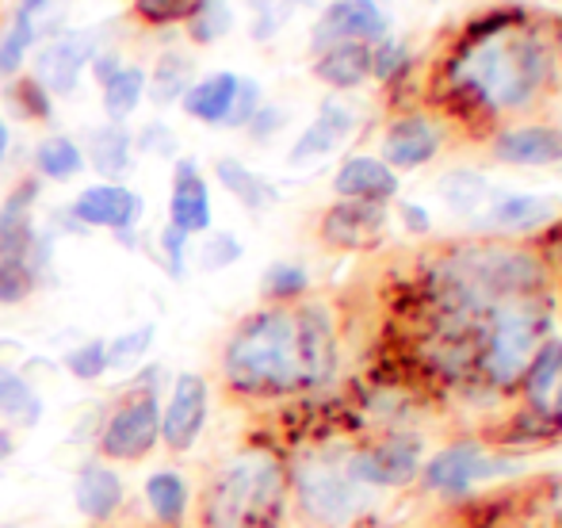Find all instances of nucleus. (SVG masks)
<instances>
[{"label": "nucleus", "mask_w": 562, "mask_h": 528, "mask_svg": "<svg viewBox=\"0 0 562 528\" xmlns=\"http://www.w3.org/2000/svg\"><path fill=\"white\" fill-rule=\"evenodd\" d=\"M157 448H161V395L126 387L100 422L97 460L146 463Z\"/></svg>", "instance_id": "obj_6"}, {"label": "nucleus", "mask_w": 562, "mask_h": 528, "mask_svg": "<svg viewBox=\"0 0 562 528\" xmlns=\"http://www.w3.org/2000/svg\"><path fill=\"white\" fill-rule=\"evenodd\" d=\"M169 226L184 231L188 238L211 231V188L195 157H177V165H172Z\"/></svg>", "instance_id": "obj_15"}, {"label": "nucleus", "mask_w": 562, "mask_h": 528, "mask_svg": "<svg viewBox=\"0 0 562 528\" xmlns=\"http://www.w3.org/2000/svg\"><path fill=\"white\" fill-rule=\"evenodd\" d=\"M43 422V395L35 383L15 368L0 364V425L12 432H27Z\"/></svg>", "instance_id": "obj_25"}, {"label": "nucleus", "mask_w": 562, "mask_h": 528, "mask_svg": "<svg viewBox=\"0 0 562 528\" xmlns=\"http://www.w3.org/2000/svg\"><path fill=\"white\" fill-rule=\"evenodd\" d=\"M43 192V180L27 177L4 195L0 203V257H12V261L27 265V254L35 246V203Z\"/></svg>", "instance_id": "obj_16"}, {"label": "nucleus", "mask_w": 562, "mask_h": 528, "mask_svg": "<svg viewBox=\"0 0 562 528\" xmlns=\"http://www.w3.org/2000/svg\"><path fill=\"white\" fill-rule=\"evenodd\" d=\"M494 157L505 165H525V169L559 165L562 161V131L551 127V123L509 127L494 138Z\"/></svg>", "instance_id": "obj_19"}, {"label": "nucleus", "mask_w": 562, "mask_h": 528, "mask_svg": "<svg viewBox=\"0 0 562 528\" xmlns=\"http://www.w3.org/2000/svg\"><path fill=\"white\" fill-rule=\"evenodd\" d=\"M223 387L234 398L272 402L306 387L303 349H299L295 306H265L229 329L218 357Z\"/></svg>", "instance_id": "obj_1"}, {"label": "nucleus", "mask_w": 562, "mask_h": 528, "mask_svg": "<svg viewBox=\"0 0 562 528\" xmlns=\"http://www.w3.org/2000/svg\"><path fill=\"white\" fill-rule=\"evenodd\" d=\"M61 368H66L74 380L81 383H97L108 375V341L104 337H89V341L74 345V349L61 357Z\"/></svg>", "instance_id": "obj_37"}, {"label": "nucleus", "mask_w": 562, "mask_h": 528, "mask_svg": "<svg viewBox=\"0 0 562 528\" xmlns=\"http://www.w3.org/2000/svg\"><path fill=\"white\" fill-rule=\"evenodd\" d=\"M398 172L383 161V157L356 154L348 157L334 177V192L340 200H360V203H386L398 195Z\"/></svg>", "instance_id": "obj_20"}, {"label": "nucleus", "mask_w": 562, "mask_h": 528, "mask_svg": "<svg viewBox=\"0 0 562 528\" xmlns=\"http://www.w3.org/2000/svg\"><path fill=\"white\" fill-rule=\"evenodd\" d=\"M97 58V35L92 31H66V35L50 38L43 50L35 54V77L50 97H69L81 81V74Z\"/></svg>", "instance_id": "obj_11"}, {"label": "nucleus", "mask_w": 562, "mask_h": 528, "mask_svg": "<svg viewBox=\"0 0 562 528\" xmlns=\"http://www.w3.org/2000/svg\"><path fill=\"white\" fill-rule=\"evenodd\" d=\"M295 322H299V349H303V372L306 387H326L337 375V326L334 314L322 303H295Z\"/></svg>", "instance_id": "obj_13"}, {"label": "nucleus", "mask_w": 562, "mask_h": 528, "mask_svg": "<svg viewBox=\"0 0 562 528\" xmlns=\"http://www.w3.org/2000/svg\"><path fill=\"white\" fill-rule=\"evenodd\" d=\"M31 165H35V177L43 180H74L81 177V169L89 161H85V149L77 138H69V134H46L35 146V154H31Z\"/></svg>", "instance_id": "obj_30"}, {"label": "nucleus", "mask_w": 562, "mask_h": 528, "mask_svg": "<svg viewBox=\"0 0 562 528\" xmlns=\"http://www.w3.org/2000/svg\"><path fill=\"white\" fill-rule=\"evenodd\" d=\"M69 215L85 226V231H112V234H131L142 223V195L126 184H89L77 192V200L69 203Z\"/></svg>", "instance_id": "obj_12"}, {"label": "nucleus", "mask_w": 562, "mask_h": 528, "mask_svg": "<svg viewBox=\"0 0 562 528\" xmlns=\"http://www.w3.org/2000/svg\"><path fill=\"white\" fill-rule=\"evenodd\" d=\"M154 337H157L154 322H146V326L126 329V334L112 337V341H108V372H126V368L138 364V360L149 352V345H154Z\"/></svg>", "instance_id": "obj_38"}, {"label": "nucleus", "mask_w": 562, "mask_h": 528, "mask_svg": "<svg viewBox=\"0 0 562 528\" xmlns=\"http://www.w3.org/2000/svg\"><path fill=\"white\" fill-rule=\"evenodd\" d=\"M38 280L23 261H12V257H0V306H20L35 295Z\"/></svg>", "instance_id": "obj_39"}, {"label": "nucleus", "mask_w": 562, "mask_h": 528, "mask_svg": "<svg viewBox=\"0 0 562 528\" xmlns=\"http://www.w3.org/2000/svg\"><path fill=\"white\" fill-rule=\"evenodd\" d=\"M195 0H134V15L154 27H165V23H184L192 15Z\"/></svg>", "instance_id": "obj_44"}, {"label": "nucleus", "mask_w": 562, "mask_h": 528, "mask_svg": "<svg viewBox=\"0 0 562 528\" xmlns=\"http://www.w3.org/2000/svg\"><path fill=\"white\" fill-rule=\"evenodd\" d=\"M245 4L257 12V23H252V38H272L276 31H280V23H283V12L276 8V0H245Z\"/></svg>", "instance_id": "obj_48"}, {"label": "nucleus", "mask_w": 562, "mask_h": 528, "mask_svg": "<svg viewBox=\"0 0 562 528\" xmlns=\"http://www.w3.org/2000/svg\"><path fill=\"white\" fill-rule=\"evenodd\" d=\"M543 329H548V314L543 306H536L532 295L494 303L479 318V352H474L479 372L494 387H517L528 360L548 341Z\"/></svg>", "instance_id": "obj_4"}, {"label": "nucleus", "mask_w": 562, "mask_h": 528, "mask_svg": "<svg viewBox=\"0 0 562 528\" xmlns=\"http://www.w3.org/2000/svg\"><path fill=\"white\" fill-rule=\"evenodd\" d=\"M559 380H562V341L559 337H548V341L536 349V357L528 360L525 375H520V387H525V395H528V406L548 414Z\"/></svg>", "instance_id": "obj_28"}, {"label": "nucleus", "mask_w": 562, "mask_h": 528, "mask_svg": "<svg viewBox=\"0 0 562 528\" xmlns=\"http://www.w3.org/2000/svg\"><path fill=\"white\" fill-rule=\"evenodd\" d=\"M74 506L85 521L92 525H112L119 514L126 509V479L115 463L104 460H85L81 471H77L74 483Z\"/></svg>", "instance_id": "obj_14"}, {"label": "nucleus", "mask_w": 562, "mask_h": 528, "mask_svg": "<svg viewBox=\"0 0 562 528\" xmlns=\"http://www.w3.org/2000/svg\"><path fill=\"white\" fill-rule=\"evenodd\" d=\"M551 409H555V422L562 425V380H559V387H555V398H551Z\"/></svg>", "instance_id": "obj_54"}, {"label": "nucleus", "mask_w": 562, "mask_h": 528, "mask_svg": "<svg viewBox=\"0 0 562 528\" xmlns=\"http://www.w3.org/2000/svg\"><path fill=\"white\" fill-rule=\"evenodd\" d=\"M142 97H146V69L142 66H119L104 81V112L108 123H126L138 112Z\"/></svg>", "instance_id": "obj_31"}, {"label": "nucleus", "mask_w": 562, "mask_h": 528, "mask_svg": "<svg viewBox=\"0 0 562 528\" xmlns=\"http://www.w3.org/2000/svg\"><path fill=\"white\" fill-rule=\"evenodd\" d=\"M188 35L195 38V43H218L223 35H229V27H234V12H229L226 0H195L192 15H188Z\"/></svg>", "instance_id": "obj_36"}, {"label": "nucleus", "mask_w": 562, "mask_h": 528, "mask_svg": "<svg viewBox=\"0 0 562 528\" xmlns=\"http://www.w3.org/2000/svg\"><path fill=\"white\" fill-rule=\"evenodd\" d=\"M291 4H318V0H291Z\"/></svg>", "instance_id": "obj_55"}, {"label": "nucleus", "mask_w": 562, "mask_h": 528, "mask_svg": "<svg viewBox=\"0 0 562 528\" xmlns=\"http://www.w3.org/2000/svg\"><path fill=\"white\" fill-rule=\"evenodd\" d=\"M517 463L505 460V456L486 452L482 445H451L440 448L429 463L422 468L425 491L445 494V498H459V494H471L479 483L497 475H513Z\"/></svg>", "instance_id": "obj_8"}, {"label": "nucleus", "mask_w": 562, "mask_h": 528, "mask_svg": "<svg viewBox=\"0 0 562 528\" xmlns=\"http://www.w3.org/2000/svg\"><path fill=\"white\" fill-rule=\"evenodd\" d=\"M386 226V203H360L340 200L322 215V241L337 249H363L379 241Z\"/></svg>", "instance_id": "obj_17"}, {"label": "nucleus", "mask_w": 562, "mask_h": 528, "mask_svg": "<svg viewBox=\"0 0 562 528\" xmlns=\"http://www.w3.org/2000/svg\"><path fill=\"white\" fill-rule=\"evenodd\" d=\"M422 440L402 437V432L345 456V471L363 491H398L422 479Z\"/></svg>", "instance_id": "obj_7"}, {"label": "nucleus", "mask_w": 562, "mask_h": 528, "mask_svg": "<svg viewBox=\"0 0 562 528\" xmlns=\"http://www.w3.org/2000/svg\"><path fill=\"white\" fill-rule=\"evenodd\" d=\"M402 223H406V231L414 234H429V211L422 207V203H402Z\"/></svg>", "instance_id": "obj_49"}, {"label": "nucleus", "mask_w": 562, "mask_h": 528, "mask_svg": "<svg viewBox=\"0 0 562 528\" xmlns=\"http://www.w3.org/2000/svg\"><path fill=\"white\" fill-rule=\"evenodd\" d=\"M142 494H146L149 517H154L157 528H184L188 517H192V506H195L192 483H188L177 468L149 471Z\"/></svg>", "instance_id": "obj_22"}, {"label": "nucleus", "mask_w": 562, "mask_h": 528, "mask_svg": "<svg viewBox=\"0 0 562 528\" xmlns=\"http://www.w3.org/2000/svg\"><path fill=\"white\" fill-rule=\"evenodd\" d=\"M283 123H288V112L283 108H276V104H260L257 108V115L249 120V138L252 142H268V138H276V134L283 131Z\"/></svg>", "instance_id": "obj_47"}, {"label": "nucleus", "mask_w": 562, "mask_h": 528, "mask_svg": "<svg viewBox=\"0 0 562 528\" xmlns=\"http://www.w3.org/2000/svg\"><path fill=\"white\" fill-rule=\"evenodd\" d=\"M386 31H391V20H386V12L375 0H334V4L322 12L318 27H314L311 46L318 54L337 43L375 46L386 38Z\"/></svg>", "instance_id": "obj_10"}, {"label": "nucleus", "mask_w": 562, "mask_h": 528, "mask_svg": "<svg viewBox=\"0 0 562 528\" xmlns=\"http://www.w3.org/2000/svg\"><path fill=\"white\" fill-rule=\"evenodd\" d=\"M288 502V471L268 452H237L207 479L195 506L200 528H272Z\"/></svg>", "instance_id": "obj_3"}, {"label": "nucleus", "mask_w": 562, "mask_h": 528, "mask_svg": "<svg viewBox=\"0 0 562 528\" xmlns=\"http://www.w3.org/2000/svg\"><path fill=\"white\" fill-rule=\"evenodd\" d=\"M192 58H184V54H161L154 66V74L146 77V92L154 104L169 108V104H180L184 100V92L192 89Z\"/></svg>", "instance_id": "obj_32"}, {"label": "nucleus", "mask_w": 562, "mask_h": 528, "mask_svg": "<svg viewBox=\"0 0 562 528\" xmlns=\"http://www.w3.org/2000/svg\"><path fill=\"white\" fill-rule=\"evenodd\" d=\"M85 161L108 180L119 184L123 177H131L134 169V134L123 123H104L89 134V149H85Z\"/></svg>", "instance_id": "obj_24"}, {"label": "nucleus", "mask_w": 562, "mask_h": 528, "mask_svg": "<svg viewBox=\"0 0 562 528\" xmlns=\"http://www.w3.org/2000/svg\"><path fill=\"white\" fill-rule=\"evenodd\" d=\"M35 15L27 12H15V20L4 27V35H0V77H15L20 74V66L27 61V50L35 46Z\"/></svg>", "instance_id": "obj_35"}, {"label": "nucleus", "mask_w": 562, "mask_h": 528, "mask_svg": "<svg viewBox=\"0 0 562 528\" xmlns=\"http://www.w3.org/2000/svg\"><path fill=\"white\" fill-rule=\"evenodd\" d=\"M288 498L306 528H348L368 509V491L329 452H306L288 471Z\"/></svg>", "instance_id": "obj_5"}, {"label": "nucleus", "mask_w": 562, "mask_h": 528, "mask_svg": "<svg viewBox=\"0 0 562 528\" xmlns=\"http://www.w3.org/2000/svg\"><path fill=\"white\" fill-rule=\"evenodd\" d=\"M551 218H555V200L513 192V195H497L486 207L479 226L482 231H497V234H528V231H536V226L551 223Z\"/></svg>", "instance_id": "obj_23"}, {"label": "nucleus", "mask_w": 562, "mask_h": 528, "mask_svg": "<svg viewBox=\"0 0 562 528\" xmlns=\"http://www.w3.org/2000/svg\"><path fill=\"white\" fill-rule=\"evenodd\" d=\"M12 100H15V108H20L23 120H31V123L54 120V97L35 81V77H20V81L12 85Z\"/></svg>", "instance_id": "obj_40"}, {"label": "nucleus", "mask_w": 562, "mask_h": 528, "mask_svg": "<svg viewBox=\"0 0 562 528\" xmlns=\"http://www.w3.org/2000/svg\"><path fill=\"white\" fill-rule=\"evenodd\" d=\"M356 127V115L348 104H340V100H326V104L318 108V120L311 123L303 134H299V142L291 146L288 161L291 165H311V161H322L326 154H334L340 142L352 134Z\"/></svg>", "instance_id": "obj_21"}, {"label": "nucleus", "mask_w": 562, "mask_h": 528, "mask_svg": "<svg viewBox=\"0 0 562 528\" xmlns=\"http://www.w3.org/2000/svg\"><path fill=\"white\" fill-rule=\"evenodd\" d=\"M8 528H20V525H8Z\"/></svg>", "instance_id": "obj_57"}, {"label": "nucleus", "mask_w": 562, "mask_h": 528, "mask_svg": "<svg viewBox=\"0 0 562 528\" xmlns=\"http://www.w3.org/2000/svg\"><path fill=\"white\" fill-rule=\"evenodd\" d=\"M188 249H192V238H188L184 231H177V226L165 223L161 234H157V257H161V265L169 268L172 280H184V272H188Z\"/></svg>", "instance_id": "obj_42"}, {"label": "nucleus", "mask_w": 562, "mask_h": 528, "mask_svg": "<svg viewBox=\"0 0 562 528\" xmlns=\"http://www.w3.org/2000/svg\"><path fill=\"white\" fill-rule=\"evenodd\" d=\"M46 8V0H20V12H27V15H38Z\"/></svg>", "instance_id": "obj_53"}, {"label": "nucleus", "mask_w": 562, "mask_h": 528, "mask_svg": "<svg viewBox=\"0 0 562 528\" xmlns=\"http://www.w3.org/2000/svg\"><path fill=\"white\" fill-rule=\"evenodd\" d=\"M490 195H494L490 180L471 169H456L440 177V200H445L456 215H474V211H482Z\"/></svg>", "instance_id": "obj_33"}, {"label": "nucleus", "mask_w": 562, "mask_h": 528, "mask_svg": "<svg viewBox=\"0 0 562 528\" xmlns=\"http://www.w3.org/2000/svg\"><path fill=\"white\" fill-rule=\"evenodd\" d=\"M548 69V50L532 35H505L497 27H482L471 50L459 54L456 85L474 104L520 112L540 97Z\"/></svg>", "instance_id": "obj_2"}, {"label": "nucleus", "mask_w": 562, "mask_h": 528, "mask_svg": "<svg viewBox=\"0 0 562 528\" xmlns=\"http://www.w3.org/2000/svg\"><path fill=\"white\" fill-rule=\"evenodd\" d=\"M234 261H241V241H237L229 231H218V234H211V238L203 241L200 265L207 268V272H223V268H229Z\"/></svg>", "instance_id": "obj_45"}, {"label": "nucleus", "mask_w": 562, "mask_h": 528, "mask_svg": "<svg viewBox=\"0 0 562 528\" xmlns=\"http://www.w3.org/2000/svg\"><path fill=\"white\" fill-rule=\"evenodd\" d=\"M211 417V380L200 372H180L161 402V448L172 456H188L200 445Z\"/></svg>", "instance_id": "obj_9"}, {"label": "nucleus", "mask_w": 562, "mask_h": 528, "mask_svg": "<svg viewBox=\"0 0 562 528\" xmlns=\"http://www.w3.org/2000/svg\"><path fill=\"white\" fill-rule=\"evenodd\" d=\"M177 149H180L177 131H172L165 120L146 123V127L134 134V154H146V157H172Z\"/></svg>", "instance_id": "obj_43"}, {"label": "nucleus", "mask_w": 562, "mask_h": 528, "mask_svg": "<svg viewBox=\"0 0 562 528\" xmlns=\"http://www.w3.org/2000/svg\"><path fill=\"white\" fill-rule=\"evenodd\" d=\"M559 257H562V241H559Z\"/></svg>", "instance_id": "obj_56"}, {"label": "nucleus", "mask_w": 562, "mask_h": 528, "mask_svg": "<svg viewBox=\"0 0 562 528\" xmlns=\"http://www.w3.org/2000/svg\"><path fill=\"white\" fill-rule=\"evenodd\" d=\"M306 291H311V272L295 261H276L260 276V295L268 299V306H295Z\"/></svg>", "instance_id": "obj_34"}, {"label": "nucleus", "mask_w": 562, "mask_h": 528, "mask_svg": "<svg viewBox=\"0 0 562 528\" xmlns=\"http://www.w3.org/2000/svg\"><path fill=\"white\" fill-rule=\"evenodd\" d=\"M406 69H409V50L398 38L386 35L383 43L371 46V77H379V81H398Z\"/></svg>", "instance_id": "obj_41"}, {"label": "nucleus", "mask_w": 562, "mask_h": 528, "mask_svg": "<svg viewBox=\"0 0 562 528\" xmlns=\"http://www.w3.org/2000/svg\"><path fill=\"white\" fill-rule=\"evenodd\" d=\"M314 77L326 81L329 89H356L371 77V46L363 43H337L318 54L314 61Z\"/></svg>", "instance_id": "obj_27"}, {"label": "nucleus", "mask_w": 562, "mask_h": 528, "mask_svg": "<svg viewBox=\"0 0 562 528\" xmlns=\"http://www.w3.org/2000/svg\"><path fill=\"white\" fill-rule=\"evenodd\" d=\"M215 180L226 188L229 195H234L241 207L249 211H268L276 200H280V192H276L272 184H268L260 172H252L245 161H237V157H218L215 161Z\"/></svg>", "instance_id": "obj_29"}, {"label": "nucleus", "mask_w": 562, "mask_h": 528, "mask_svg": "<svg viewBox=\"0 0 562 528\" xmlns=\"http://www.w3.org/2000/svg\"><path fill=\"white\" fill-rule=\"evenodd\" d=\"M260 104H265V100H260V85L252 81V77H241V81H237L234 108H229V115H226L223 127H229V131L249 127V120L257 115V108H260Z\"/></svg>", "instance_id": "obj_46"}, {"label": "nucleus", "mask_w": 562, "mask_h": 528, "mask_svg": "<svg viewBox=\"0 0 562 528\" xmlns=\"http://www.w3.org/2000/svg\"><path fill=\"white\" fill-rule=\"evenodd\" d=\"M237 81L241 77L237 74H211L203 77V81H192V89L184 92V100H180V108H184L192 120L207 123V127H223L229 108H234V97H237Z\"/></svg>", "instance_id": "obj_26"}, {"label": "nucleus", "mask_w": 562, "mask_h": 528, "mask_svg": "<svg viewBox=\"0 0 562 528\" xmlns=\"http://www.w3.org/2000/svg\"><path fill=\"white\" fill-rule=\"evenodd\" d=\"M119 66H123V61H119V54H100V50H97V58H92V74H97V81H100V85H104Z\"/></svg>", "instance_id": "obj_50"}, {"label": "nucleus", "mask_w": 562, "mask_h": 528, "mask_svg": "<svg viewBox=\"0 0 562 528\" xmlns=\"http://www.w3.org/2000/svg\"><path fill=\"white\" fill-rule=\"evenodd\" d=\"M12 452H15V432L0 425V463L12 460Z\"/></svg>", "instance_id": "obj_51"}, {"label": "nucleus", "mask_w": 562, "mask_h": 528, "mask_svg": "<svg viewBox=\"0 0 562 528\" xmlns=\"http://www.w3.org/2000/svg\"><path fill=\"white\" fill-rule=\"evenodd\" d=\"M440 142H445V134H440L432 120H425V115H402L383 134V161L394 172L422 169V165H429L440 154Z\"/></svg>", "instance_id": "obj_18"}, {"label": "nucleus", "mask_w": 562, "mask_h": 528, "mask_svg": "<svg viewBox=\"0 0 562 528\" xmlns=\"http://www.w3.org/2000/svg\"><path fill=\"white\" fill-rule=\"evenodd\" d=\"M8 146H12V131H8V123L0 120V165H4V157H8Z\"/></svg>", "instance_id": "obj_52"}]
</instances>
